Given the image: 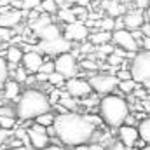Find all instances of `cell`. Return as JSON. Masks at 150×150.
<instances>
[{"instance_id":"cell-1","label":"cell","mask_w":150,"mask_h":150,"mask_svg":"<svg viewBox=\"0 0 150 150\" xmlns=\"http://www.w3.org/2000/svg\"><path fill=\"white\" fill-rule=\"evenodd\" d=\"M52 129L54 136L68 147H82L89 143L96 133V126L89 120V117L79 112L58 113L54 117Z\"/></svg>"},{"instance_id":"cell-2","label":"cell","mask_w":150,"mask_h":150,"mask_svg":"<svg viewBox=\"0 0 150 150\" xmlns=\"http://www.w3.org/2000/svg\"><path fill=\"white\" fill-rule=\"evenodd\" d=\"M51 110V103L45 93L38 89H26L19 98L16 105V117L21 120H33L35 117Z\"/></svg>"},{"instance_id":"cell-3","label":"cell","mask_w":150,"mask_h":150,"mask_svg":"<svg viewBox=\"0 0 150 150\" xmlns=\"http://www.w3.org/2000/svg\"><path fill=\"white\" fill-rule=\"evenodd\" d=\"M98 113L101 117V120L110 126V127H119L124 124L126 117L129 115V105L122 96L117 94H105L100 100L98 105Z\"/></svg>"},{"instance_id":"cell-4","label":"cell","mask_w":150,"mask_h":150,"mask_svg":"<svg viewBox=\"0 0 150 150\" xmlns=\"http://www.w3.org/2000/svg\"><path fill=\"white\" fill-rule=\"evenodd\" d=\"M129 72H131V79L136 80L138 84L143 80H150V51H142L133 56Z\"/></svg>"},{"instance_id":"cell-5","label":"cell","mask_w":150,"mask_h":150,"mask_svg":"<svg viewBox=\"0 0 150 150\" xmlns=\"http://www.w3.org/2000/svg\"><path fill=\"white\" fill-rule=\"evenodd\" d=\"M87 82L91 86V91H94L100 96H105V94H112L117 89L119 79L110 74H96V75H91Z\"/></svg>"},{"instance_id":"cell-6","label":"cell","mask_w":150,"mask_h":150,"mask_svg":"<svg viewBox=\"0 0 150 150\" xmlns=\"http://www.w3.org/2000/svg\"><path fill=\"white\" fill-rule=\"evenodd\" d=\"M74 47V44L70 40H67L65 37H56L51 40H40L37 44V47H33L35 51H38L40 54H52V56H59L63 52H70Z\"/></svg>"},{"instance_id":"cell-7","label":"cell","mask_w":150,"mask_h":150,"mask_svg":"<svg viewBox=\"0 0 150 150\" xmlns=\"http://www.w3.org/2000/svg\"><path fill=\"white\" fill-rule=\"evenodd\" d=\"M54 72L61 74L65 79L75 77L77 72H79V63H77L75 56L70 54V52H63V54L56 56V59H54Z\"/></svg>"},{"instance_id":"cell-8","label":"cell","mask_w":150,"mask_h":150,"mask_svg":"<svg viewBox=\"0 0 150 150\" xmlns=\"http://www.w3.org/2000/svg\"><path fill=\"white\" fill-rule=\"evenodd\" d=\"M65 89H67V94L72 96V98H86L91 94V86L86 79H80V77H70L65 80Z\"/></svg>"},{"instance_id":"cell-9","label":"cell","mask_w":150,"mask_h":150,"mask_svg":"<svg viewBox=\"0 0 150 150\" xmlns=\"http://www.w3.org/2000/svg\"><path fill=\"white\" fill-rule=\"evenodd\" d=\"M110 42H113L115 47H120L127 52H136L140 47H138V42L134 40V37L131 35L129 30L122 28V30H113L112 32V38Z\"/></svg>"},{"instance_id":"cell-10","label":"cell","mask_w":150,"mask_h":150,"mask_svg":"<svg viewBox=\"0 0 150 150\" xmlns=\"http://www.w3.org/2000/svg\"><path fill=\"white\" fill-rule=\"evenodd\" d=\"M63 37L67 38V40H70L72 44H74V42H84L86 38L89 37V28L86 26L84 21L67 23L65 32H63Z\"/></svg>"},{"instance_id":"cell-11","label":"cell","mask_w":150,"mask_h":150,"mask_svg":"<svg viewBox=\"0 0 150 150\" xmlns=\"http://www.w3.org/2000/svg\"><path fill=\"white\" fill-rule=\"evenodd\" d=\"M42 61H44V56H42L38 51H35V49L23 52V58H21L23 68H25L28 74H37L38 68H40V65H42Z\"/></svg>"},{"instance_id":"cell-12","label":"cell","mask_w":150,"mask_h":150,"mask_svg":"<svg viewBox=\"0 0 150 150\" xmlns=\"http://www.w3.org/2000/svg\"><path fill=\"white\" fill-rule=\"evenodd\" d=\"M120 18H122L124 28L129 30V32L140 30V26L145 23V16H143V12H142L140 9H138V11H127V12H124Z\"/></svg>"},{"instance_id":"cell-13","label":"cell","mask_w":150,"mask_h":150,"mask_svg":"<svg viewBox=\"0 0 150 150\" xmlns=\"http://www.w3.org/2000/svg\"><path fill=\"white\" fill-rule=\"evenodd\" d=\"M119 142L122 143V145H126L127 149H133L134 145H136V142H138V138H140V134H138V129L134 127V126H119Z\"/></svg>"},{"instance_id":"cell-14","label":"cell","mask_w":150,"mask_h":150,"mask_svg":"<svg viewBox=\"0 0 150 150\" xmlns=\"http://www.w3.org/2000/svg\"><path fill=\"white\" fill-rule=\"evenodd\" d=\"M25 12L21 11H4L0 12V26L4 28H16L23 21Z\"/></svg>"},{"instance_id":"cell-15","label":"cell","mask_w":150,"mask_h":150,"mask_svg":"<svg viewBox=\"0 0 150 150\" xmlns=\"http://www.w3.org/2000/svg\"><path fill=\"white\" fill-rule=\"evenodd\" d=\"M26 134H28V143L37 150H42L44 147H47L51 143V138L45 133H38V131H33V129H26Z\"/></svg>"},{"instance_id":"cell-16","label":"cell","mask_w":150,"mask_h":150,"mask_svg":"<svg viewBox=\"0 0 150 150\" xmlns=\"http://www.w3.org/2000/svg\"><path fill=\"white\" fill-rule=\"evenodd\" d=\"M35 35H37L40 40H51V38L59 37V35H61V30H59L58 25H54V23L51 21L49 25H45L44 28H40L38 32H35Z\"/></svg>"},{"instance_id":"cell-17","label":"cell","mask_w":150,"mask_h":150,"mask_svg":"<svg viewBox=\"0 0 150 150\" xmlns=\"http://www.w3.org/2000/svg\"><path fill=\"white\" fill-rule=\"evenodd\" d=\"M103 9L108 12L110 18H120V16L126 12L124 4L119 2V0H105V2H103Z\"/></svg>"},{"instance_id":"cell-18","label":"cell","mask_w":150,"mask_h":150,"mask_svg":"<svg viewBox=\"0 0 150 150\" xmlns=\"http://www.w3.org/2000/svg\"><path fill=\"white\" fill-rule=\"evenodd\" d=\"M2 89H4V98L5 100H18L19 98V82L7 79Z\"/></svg>"},{"instance_id":"cell-19","label":"cell","mask_w":150,"mask_h":150,"mask_svg":"<svg viewBox=\"0 0 150 150\" xmlns=\"http://www.w3.org/2000/svg\"><path fill=\"white\" fill-rule=\"evenodd\" d=\"M87 38H89V42H91L93 45H101V44H108V42H110V38H112V32L98 30V32L91 33V35H89Z\"/></svg>"},{"instance_id":"cell-20","label":"cell","mask_w":150,"mask_h":150,"mask_svg":"<svg viewBox=\"0 0 150 150\" xmlns=\"http://www.w3.org/2000/svg\"><path fill=\"white\" fill-rule=\"evenodd\" d=\"M21 58H23V49H21V47H18V45H9V47H7V51H5V59H7V63L18 65V63H21Z\"/></svg>"},{"instance_id":"cell-21","label":"cell","mask_w":150,"mask_h":150,"mask_svg":"<svg viewBox=\"0 0 150 150\" xmlns=\"http://www.w3.org/2000/svg\"><path fill=\"white\" fill-rule=\"evenodd\" d=\"M51 23V16L49 14H45V12H42V14H38L35 19H30V28L33 30V33L38 32L40 28H44L45 25H49Z\"/></svg>"},{"instance_id":"cell-22","label":"cell","mask_w":150,"mask_h":150,"mask_svg":"<svg viewBox=\"0 0 150 150\" xmlns=\"http://www.w3.org/2000/svg\"><path fill=\"white\" fill-rule=\"evenodd\" d=\"M138 134H140V140L150 145V119H143L138 124Z\"/></svg>"},{"instance_id":"cell-23","label":"cell","mask_w":150,"mask_h":150,"mask_svg":"<svg viewBox=\"0 0 150 150\" xmlns=\"http://www.w3.org/2000/svg\"><path fill=\"white\" fill-rule=\"evenodd\" d=\"M59 105H61L63 108H67V110H77V108H79L77 98L68 96L67 93H61V94H59Z\"/></svg>"},{"instance_id":"cell-24","label":"cell","mask_w":150,"mask_h":150,"mask_svg":"<svg viewBox=\"0 0 150 150\" xmlns=\"http://www.w3.org/2000/svg\"><path fill=\"white\" fill-rule=\"evenodd\" d=\"M138 86V82L136 80H133V79H127V80H119V84H117V87H119V91L122 93V94H131L133 91H134V87Z\"/></svg>"},{"instance_id":"cell-25","label":"cell","mask_w":150,"mask_h":150,"mask_svg":"<svg viewBox=\"0 0 150 150\" xmlns=\"http://www.w3.org/2000/svg\"><path fill=\"white\" fill-rule=\"evenodd\" d=\"M58 18H59V21H63V23H74V21H77V18H75V14L72 12L70 7H61V9H58Z\"/></svg>"},{"instance_id":"cell-26","label":"cell","mask_w":150,"mask_h":150,"mask_svg":"<svg viewBox=\"0 0 150 150\" xmlns=\"http://www.w3.org/2000/svg\"><path fill=\"white\" fill-rule=\"evenodd\" d=\"M54 113L51 112H45V113H42V115H38V117H35L33 120L37 122V124H40V126H44V127H49V126H52V122H54Z\"/></svg>"},{"instance_id":"cell-27","label":"cell","mask_w":150,"mask_h":150,"mask_svg":"<svg viewBox=\"0 0 150 150\" xmlns=\"http://www.w3.org/2000/svg\"><path fill=\"white\" fill-rule=\"evenodd\" d=\"M38 9L42 11V12H45V14H54V12H58V5H56V2L54 0H42L40 2V5H38Z\"/></svg>"},{"instance_id":"cell-28","label":"cell","mask_w":150,"mask_h":150,"mask_svg":"<svg viewBox=\"0 0 150 150\" xmlns=\"http://www.w3.org/2000/svg\"><path fill=\"white\" fill-rule=\"evenodd\" d=\"M113 23H115V18H105V19H100L96 21V26H100V30H105V32H113Z\"/></svg>"},{"instance_id":"cell-29","label":"cell","mask_w":150,"mask_h":150,"mask_svg":"<svg viewBox=\"0 0 150 150\" xmlns=\"http://www.w3.org/2000/svg\"><path fill=\"white\" fill-rule=\"evenodd\" d=\"M65 77L61 74H58V72H52V74L47 75V82L49 84H52V86H65Z\"/></svg>"},{"instance_id":"cell-30","label":"cell","mask_w":150,"mask_h":150,"mask_svg":"<svg viewBox=\"0 0 150 150\" xmlns=\"http://www.w3.org/2000/svg\"><path fill=\"white\" fill-rule=\"evenodd\" d=\"M9 79V72H7V61L0 56V89L4 87L5 80Z\"/></svg>"},{"instance_id":"cell-31","label":"cell","mask_w":150,"mask_h":150,"mask_svg":"<svg viewBox=\"0 0 150 150\" xmlns=\"http://www.w3.org/2000/svg\"><path fill=\"white\" fill-rule=\"evenodd\" d=\"M94 51H96V54H100V56H108V54L113 52V45H110V42H108V44H101V45H96Z\"/></svg>"},{"instance_id":"cell-32","label":"cell","mask_w":150,"mask_h":150,"mask_svg":"<svg viewBox=\"0 0 150 150\" xmlns=\"http://www.w3.org/2000/svg\"><path fill=\"white\" fill-rule=\"evenodd\" d=\"M16 126V117H0V127L11 131Z\"/></svg>"},{"instance_id":"cell-33","label":"cell","mask_w":150,"mask_h":150,"mask_svg":"<svg viewBox=\"0 0 150 150\" xmlns=\"http://www.w3.org/2000/svg\"><path fill=\"white\" fill-rule=\"evenodd\" d=\"M38 72H40V74H45V75L52 74V72H54V61L44 59V61H42V65H40V68H38Z\"/></svg>"},{"instance_id":"cell-34","label":"cell","mask_w":150,"mask_h":150,"mask_svg":"<svg viewBox=\"0 0 150 150\" xmlns=\"http://www.w3.org/2000/svg\"><path fill=\"white\" fill-rule=\"evenodd\" d=\"M12 74H14V80H16V82H19V84H25V80H26V77H28V72H26L23 67L16 68Z\"/></svg>"},{"instance_id":"cell-35","label":"cell","mask_w":150,"mask_h":150,"mask_svg":"<svg viewBox=\"0 0 150 150\" xmlns=\"http://www.w3.org/2000/svg\"><path fill=\"white\" fill-rule=\"evenodd\" d=\"M40 2L42 0H21V7L25 11H35V9H38Z\"/></svg>"},{"instance_id":"cell-36","label":"cell","mask_w":150,"mask_h":150,"mask_svg":"<svg viewBox=\"0 0 150 150\" xmlns=\"http://www.w3.org/2000/svg\"><path fill=\"white\" fill-rule=\"evenodd\" d=\"M12 35H14V30H12V28H4V26H0V40H2V42L11 40Z\"/></svg>"},{"instance_id":"cell-37","label":"cell","mask_w":150,"mask_h":150,"mask_svg":"<svg viewBox=\"0 0 150 150\" xmlns=\"http://www.w3.org/2000/svg\"><path fill=\"white\" fill-rule=\"evenodd\" d=\"M122 59L124 58H120V56H117V54H108L107 56V61H108V67H119L120 63H122Z\"/></svg>"},{"instance_id":"cell-38","label":"cell","mask_w":150,"mask_h":150,"mask_svg":"<svg viewBox=\"0 0 150 150\" xmlns=\"http://www.w3.org/2000/svg\"><path fill=\"white\" fill-rule=\"evenodd\" d=\"M0 117H16V108H12V107H0Z\"/></svg>"},{"instance_id":"cell-39","label":"cell","mask_w":150,"mask_h":150,"mask_svg":"<svg viewBox=\"0 0 150 150\" xmlns=\"http://www.w3.org/2000/svg\"><path fill=\"white\" fill-rule=\"evenodd\" d=\"M79 67H82V68H84V70H87V72H89V70H96V68H98L96 61H93V59H84Z\"/></svg>"},{"instance_id":"cell-40","label":"cell","mask_w":150,"mask_h":150,"mask_svg":"<svg viewBox=\"0 0 150 150\" xmlns=\"http://www.w3.org/2000/svg\"><path fill=\"white\" fill-rule=\"evenodd\" d=\"M115 77L119 80H127V79H131V72L129 70H117L115 72Z\"/></svg>"},{"instance_id":"cell-41","label":"cell","mask_w":150,"mask_h":150,"mask_svg":"<svg viewBox=\"0 0 150 150\" xmlns=\"http://www.w3.org/2000/svg\"><path fill=\"white\" fill-rule=\"evenodd\" d=\"M131 94H134V96H136V98H140V100H145V98H147V91H145V89H140L138 86L134 87V91H133Z\"/></svg>"},{"instance_id":"cell-42","label":"cell","mask_w":150,"mask_h":150,"mask_svg":"<svg viewBox=\"0 0 150 150\" xmlns=\"http://www.w3.org/2000/svg\"><path fill=\"white\" fill-rule=\"evenodd\" d=\"M107 150H131V149H127V147L122 145L120 142H112V145H110Z\"/></svg>"},{"instance_id":"cell-43","label":"cell","mask_w":150,"mask_h":150,"mask_svg":"<svg viewBox=\"0 0 150 150\" xmlns=\"http://www.w3.org/2000/svg\"><path fill=\"white\" fill-rule=\"evenodd\" d=\"M133 2H134V5H136L140 11L147 9V7H149V4H150V0H133Z\"/></svg>"},{"instance_id":"cell-44","label":"cell","mask_w":150,"mask_h":150,"mask_svg":"<svg viewBox=\"0 0 150 150\" xmlns=\"http://www.w3.org/2000/svg\"><path fill=\"white\" fill-rule=\"evenodd\" d=\"M140 32H142L143 37H150V23H143L140 26Z\"/></svg>"},{"instance_id":"cell-45","label":"cell","mask_w":150,"mask_h":150,"mask_svg":"<svg viewBox=\"0 0 150 150\" xmlns=\"http://www.w3.org/2000/svg\"><path fill=\"white\" fill-rule=\"evenodd\" d=\"M7 138H9V131L0 127V145H2V143H5V140H7Z\"/></svg>"},{"instance_id":"cell-46","label":"cell","mask_w":150,"mask_h":150,"mask_svg":"<svg viewBox=\"0 0 150 150\" xmlns=\"http://www.w3.org/2000/svg\"><path fill=\"white\" fill-rule=\"evenodd\" d=\"M42 150H63L61 145H58V143H49L47 147H44Z\"/></svg>"},{"instance_id":"cell-47","label":"cell","mask_w":150,"mask_h":150,"mask_svg":"<svg viewBox=\"0 0 150 150\" xmlns=\"http://www.w3.org/2000/svg\"><path fill=\"white\" fill-rule=\"evenodd\" d=\"M75 5H80V7H87L89 5V0H77Z\"/></svg>"},{"instance_id":"cell-48","label":"cell","mask_w":150,"mask_h":150,"mask_svg":"<svg viewBox=\"0 0 150 150\" xmlns=\"http://www.w3.org/2000/svg\"><path fill=\"white\" fill-rule=\"evenodd\" d=\"M89 150H105L103 145H89Z\"/></svg>"},{"instance_id":"cell-49","label":"cell","mask_w":150,"mask_h":150,"mask_svg":"<svg viewBox=\"0 0 150 150\" xmlns=\"http://www.w3.org/2000/svg\"><path fill=\"white\" fill-rule=\"evenodd\" d=\"M75 2H77V0H65V5H67V7H70V5H74Z\"/></svg>"},{"instance_id":"cell-50","label":"cell","mask_w":150,"mask_h":150,"mask_svg":"<svg viewBox=\"0 0 150 150\" xmlns=\"http://www.w3.org/2000/svg\"><path fill=\"white\" fill-rule=\"evenodd\" d=\"M145 11H147V19H149V23H150V4H149V7H147Z\"/></svg>"},{"instance_id":"cell-51","label":"cell","mask_w":150,"mask_h":150,"mask_svg":"<svg viewBox=\"0 0 150 150\" xmlns=\"http://www.w3.org/2000/svg\"><path fill=\"white\" fill-rule=\"evenodd\" d=\"M138 150H150V145H143L142 149H138Z\"/></svg>"},{"instance_id":"cell-52","label":"cell","mask_w":150,"mask_h":150,"mask_svg":"<svg viewBox=\"0 0 150 150\" xmlns=\"http://www.w3.org/2000/svg\"><path fill=\"white\" fill-rule=\"evenodd\" d=\"M7 150H19V149H7Z\"/></svg>"}]
</instances>
